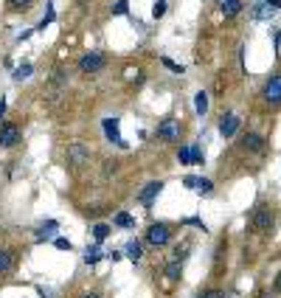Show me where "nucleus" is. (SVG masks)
Masks as SVG:
<instances>
[{
	"mask_svg": "<svg viewBox=\"0 0 281 298\" xmlns=\"http://www.w3.org/2000/svg\"><path fill=\"white\" fill-rule=\"evenodd\" d=\"M251 228L256 234H270L275 228V208L270 206V203H259L256 208H253V214H251Z\"/></svg>",
	"mask_w": 281,
	"mask_h": 298,
	"instance_id": "1",
	"label": "nucleus"
},
{
	"mask_svg": "<svg viewBox=\"0 0 281 298\" xmlns=\"http://www.w3.org/2000/svg\"><path fill=\"white\" fill-rule=\"evenodd\" d=\"M144 242L152 245V248H166V245L171 242V225L169 222H152V225L147 228Z\"/></svg>",
	"mask_w": 281,
	"mask_h": 298,
	"instance_id": "2",
	"label": "nucleus"
},
{
	"mask_svg": "<svg viewBox=\"0 0 281 298\" xmlns=\"http://www.w3.org/2000/svg\"><path fill=\"white\" fill-rule=\"evenodd\" d=\"M262 98L267 107H281V71H275L262 87Z\"/></svg>",
	"mask_w": 281,
	"mask_h": 298,
	"instance_id": "3",
	"label": "nucleus"
},
{
	"mask_svg": "<svg viewBox=\"0 0 281 298\" xmlns=\"http://www.w3.org/2000/svg\"><path fill=\"white\" fill-rule=\"evenodd\" d=\"M180 133H183V127H180L178 118H166V121H160V127H158V138L166 141V144H178Z\"/></svg>",
	"mask_w": 281,
	"mask_h": 298,
	"instance_id": "4",
	"label": "nucleus"
},
{
	"mask_svg": "<svg viewBox=\"0 0 281 298\" xmlns=\"http://www.w3.org/2000/svg\"><path fill=\"white\" fill-rule=\"evenodd\" d=\"M104 65H107V56H104L101 51H90V54H85L79 59V71L82 73H90V76H93V73H98Z\"/></svg>",
	"mask_w": 281,
	"mask_h": 298,
	"instance_id": "5",
	"label": "nucleus"
},
{
	"mask_svg": "<svg viewBox=\"0 0 281 298\" xmlns=\"http://www.w3.org/2000/svg\"><path fill=\"white\" fill-rule=\"evenodd\" d=\"M239 146H242V152L262 155L264 149H267V141H264V135H259V133H244L242 141H239Z\"/></svg>",
	"mask_w": 281,
	"mask_h": 298,
	"instance_id": "6",
	"label": "nucleus"
},
{
	"mask_svg": "<svg viewBox=\"0 0 281 298\" xmlns=\"http://www.w3.org/2000/svg\"><path fill=\"white\" fill-rule=\"evenodd\" d=\"M17 144H20V127L17 124H12V121L0 124V146H3V149H12V146H17Z\"/></svg>",
	"mask_w": 281,
	"mask_h": 298,
	"instance_id": "7",
	"label": "nucleus"
},
{
	"mask_svg": "<svg viewBox=\"0 0 281 298\" xmlns=\"http://www.w3.org/2000/svg\"><path fill=\"white\" fill-rule=\"evenodd\" d=\"M90 160V149L85 144H71L67 146V163L71 166H85Z\"/></svg>",
	"mask_w": 281,
	"mask_h": 298,
	"instance_id": "8",
	"label": "nucleus"
},
{
	"mask_svg": "<svg viewBox=\"0 0 281 298\" xmlns=\"http://www.w3.org/2000/svg\"><path fill=\"white\" fill-rule=\"evenodd\" d=\"M101 129H104V135H107V141H113L116 146H127V141L121 138V129H118V118H104L101 121Z\"/></svg>",
	"mask_w": 281,
	"mask_h": 298,
	"instance_id": "9",
	"label": "nucleus"
},
{
	"mask_svg": "<svg viewBox=\"0 0 281 298\" xmlns=\"http://www.w3.org/2000/svg\"><path fill=\"white\" fill-rule=\"evenodd\" d=\"M160 191H163V180H152V183H147V186H144V191L138 194L140 206H147V208H149L155 200H158Z\"/></svg>",
	"mask_w": 281,
	"mask_h": 298,
	"instance_id": "10",
	"label": "nucleus"
},
{
	"mask_svg": "<svg viewBox=\"0 0 281 298\" xmlns=\"http://www.w3.org/2000/svg\"><path fill=\"white\" fill-rule=\"evenodd\" d=\"M239 127H242V118L233 116V113H228V116L220 118V135H222V138H233Z\"/></svg>",
	"mask_w": 281,
	"mask_h": 298,
	"instance_id": "11",
	"label": "nucleus"
},
{
	"mask_svg": "<svg viewBox=\"0 0 281 298\" xmlns=\"http://www.w3.org/2000/svg\"><path fill=\"white\" fill-rule=\"evenodd\" d=\"M222 12V17L225 20H233V17H239V14H242V9H244V3L242 0H225V3H222V6H217Z\"/></svg>",
	"mask_w": 281,
	"mask_h": 298,
	"instance_id": "12",
	"label": "nucleus"
},
{
	"mask_svg": "<svg viewBox=\"0 0 281 298\" xmlns=\"http://www.w3.org/2000/svg\"><path fill=\"white\" fill-rule=\"evenodd\" d=\"M124 253H127V259H129V262H135V264H138V262H140V256H144V245H140L138 239H129V242H127V248H124Z\"/></svg>",
	"mask_w": 281,
	"mask_h": 298,
	"instance_id": "13",
	"label": "nucleus"
},
{
	"mask_svg": "<svg viewBox=\"0 0 281 298\" xmlns=\"http://www.w3.org/2000/svg\"><path fill=\"white\" fill-rule=\"evenodd\" d=\"M273 14H275V9L270 6L267 0H262V3L253 6V20H273Z\"/></svg>",
	"mask_w": 281,
	"mask_h": 298,
	"instance_id": "14",
	"label": "nucleus"
},
{
	"mask_svg": "<svg viewBox=\"0 0 281 298\" xmlns=\"http://www.w3.org/2000/svg\"><path fill=\"white\" fill-rule=\"evenodd\" d=\"M56 231H59V222H56V219H48V222H43V225L37 228V239L40 242H43V239H51Z\"/></svg>",
	"mask_w": 281,
	"mask_h": 298,
	"instance_id": "15",
	"label": "nucleus"
},
{
	"mask_svg": "<svg viewBox=\"0 0 281 298\" xmlns=\"http://www.w3.org/2000/svg\"><path fill=\"white\" fill-rule=\"evenodd\" d=\"M180 273H183V262H178V259H169V262H166L163 276H166L169 281H178V279H180Z\"/></svg>",
	"mask_w": 281,
	"mask_h": 298,
	"instance_id": "16",
	"label": "nucleus"
},
{
	"mask_svg": "<svg viewBox=\"0 0 281 298\" xmlns=\"http://www.w3.org/2000/svg\"><path fill=\"white\" fill-rule=\"evenodd\" d=\"M101 256H107V253H101V250H98V242H93V245H87V248H85L82 259H85V264H96Z\"/></svg>",
	"mask_w": 281,
	"mask_h": 298,
	"instance_id": "17",
	"label": "nucleus"
},
{
	"mask_svg": "<svg viewBox=\"0 0 281 298\" xmlns=\"http://www.w3.org/2000/svg\"><path fill=\"white\" fill-rule=\"evenodd\" d=\"M194 110H197V116H205L208 113V93L205 90L194 93Z\"/></svg>",
	"mask_w": 281,
	"mask_h": 298,
	"instance_id": "18",
	"label": "nucleus"
},
{
	"mask_svg": "<svg viewBox=\"0 0 281 298\" xmlns=\"http://www.w3.org/2000/svg\"><path fill=\"white\" fill-rule=\"evenodd\" d=\"M12 264H14L12 250H3V248H0V276H6L9 270H12Z\"/></svg>",
	"mask_w": 281,
	"mask_h": 298,
	"instance_id": "19",
	"label": "nucleus"
},
{
	"mask_svg": "<svg viewBox=\"0 0 281 298\" xmlns=\"http://www.w3.org/2000/svg\"><path fill=\"white\" fill-rule=\"evenodd\" d=\"M113 225H116V228H132L135 225V217H132V214H127V211H121V214L113 217Z\"/></svg>",
	"mask_w": 281,
	"mask_h": 298,
	"instance_id": "20",
	"label": "nucleus"
},
{
	"mask_svg": "<svg viewBox=\"0 0 281 298\" xmlns=\"http://www.w3.org/2000/svg\"><path fill=\"white\" fill-rule=\"evenodd\" d=\"M93 242H98V245H101L104 242V239H107V237H110V225H104V222H98V225H93Z\"/></svg>",
	"mask_w": 281,
	"mask_h": 298,
	"instance_id": "21",
	"label": "nucleus"
},
{
	"mask_svg": "<svg viewBox=\"0 0 281 298\" xmlns=\"http://www.w3.org/2000/svg\"><path fill=\"white\" fill-rule=\"evenodd\" d=\"M31 71H34V65H31V62H23V65H17V68H14V73H12V76H14L17 82H25V79L31 76Z\"/></svg>",
	"mask_w": 281,
	"mask_h": 298,
	"instance_id": "22",
	"label": "nucleus"
},
{
	"mask_svg": "<svg viewBox=\"0 0 281 298\" xmlns=\"http://www.w3.org/2000/svg\"><path fill=\"white\" fill-rule=\"evenodd\" d=\"M197 194H202V197H208L211 194V191H214V183L208 180V177H200V180H197Z\"/></svg>",
	"mask_w": 281,
	"mask_h": 298,
	"instance_id": "23",
	"label": "nucleus"
},
{
	"mask_svg": "<svg viewBox=\"0 0 281 298\" xmlns=\"http://www.w3.org/2000/svg\"><path fill=\"white\" fill-rule=\"evenodd\" d=\"M178 160H180L183 166L194 163V152H191V146H180V149H178Z\"/></svg>",
	"mask_w": 281,
	"mask_h": 298,
	"instance_id": "24",
	"label": "nucleus"
},
{
	"mask_svg": "<svg viewBox=\"0 0 281 298\" xmlns=\"http://www.w3.org/2000/svg\"><path fill=\"white\" fill-rule=\"evenodd\" d=\"M166 9H169V6H166V0H155V3H152V17L160 20L166 14Z\"/></svg>",
	"mask_w": 281,
	"mask_h": 298,
	"instance_id": "25",
	"label": "nucleus"
},
{
	"mask_svg": "<svg viewBox=\"0 0 281 298\" xmlns=\"http://www.w3.org/2000/svg\"><path fill=\"white\" fill-rule=\"evenodd\" d=\"M127 12H129V0H118L116 6H113V14H116V17H124Z\"/></svg>",
	"mask_w": 281,
	"mask_h": 298,
	"instance_id": "26",
	"label": "nucleus"
},
{
	"mask_svg": "<svg viewBox=\"0 0 281 298\" xmlns=\"http://www.w3.org/2000/svg\"><path fill=\"white\" fill-rule=\"evenodd\" d=\"M160 62H163L166 68H169L171 73H183V65H178L174 59H169V56H160Z\"/></svg>",
	"mask_w": 281,
	"mask_h": 298,
	"instance_id": "27",
	"label": "nucleus"
},
{
	"mask_svg": "<svg viewBox=\"0 0 281 298\" xmlns=\"http://www.w3.org/2000/svg\"><path fill=\"white\" fill-rule=\"evenodd\" d=\"M6 3H9V9H12V12H23L31 0H6Z\"/></svg>",
	"mask_w": 281,
	"mask_h": 298,
	"instance_id": "28",
	"label": "nucleus"
},
{
	"mask_svg": "<svg viewBox=\"0 0 281 298\" xmlns=\"http://www.w3.org/2000/svg\"><path fill=\"white\" fill-rule=\"evenodd\" d=\"M183 225H194V228H200V231L205 234V225H202V219H200V217H189V219H183Z\"/></svg>",
	"mask_w": 281,
	"mask_h": 298,
	"instance_id": "29",
	"label": "nucleus"
},
{
	"mask_svg": "<svg viewBox=\"0 0 281 298\" xmlns=\"http://www.w3.org/2000/svg\"><path fill=\"white\" fill-rule=\"evenodd\" d=\"M54 245H56L59 250H71V242H67L65 237H56V239H54Z\"/></svg>",
	"mask_w": 281,
	"mask_h": 298,
	"instance_id": "30",
	"label": "nucleus"
},
{
	"mask_svg": "<svg viewBox=\"0 0 281 298\" xmlns=\"http://www.w3.org/2000/svg\"><path fill=\"white\" fill-rule=\"evenodd\" d=\"M197 298H225V292H220V290H205L202 295H197Z\"/></svg>",
	"mask_w": 281,
	"mask_h": 298,
	"instance_id": "31",
	"label": "nucleus"
},
{
	"mask_svg": "<svg viewBox=\"0 0 281 298\" xmlns=\"http://www.w3.org/2000/svg\"><path fill=\"white\" fill-rule=\"evenodd\" d=\"M191 152H194V163H200V160H202V149L197 144H191Z\"/></svg>",
	"mask_w": 281,
	"mask_h": 298,
	"instance_id": "32",
	"label": "nucleus"
},
{
	"mask_svg": "<svg viewBox=\"0 0 281 298\" xmlns=\"http://www.w3.org/2000/svg\"><path fill=\"white\" fill-rule=\"evenodd\" d=\"M197 180H200V177H186L183 186H186V189H197Z\"/></svg>",
	"mask_w": 281,
	"mask_h": 298,
	"instance_id": "33",
	"label": "nucleus"
},
{
	"mask_svg": "<svg viewBox=\"0 0 281 298\" xmlns=\"http://www.w3.org/2000/svg\"><path fill=\"white\" fill-rule=\"evenodd\" d=\"M107 259H113V262H118V259H121V250H110V253H107Z\"/></svg>",
	"mask_w": 281,
	"mask_h": 298,
	"instance_id": "34",
	"label": "nucleus"
},
{
	"mask_svg": "<svg viewBox=\"0 0 281 298\" xmlns=\"http://www.w3.org/2000/svg\"><path fill=\"white\" fill-rule=\"evenodd\" d=\"M267 3H270V6L275 9V12H281V0H267Z\"/></svg>",
	"mask_w": 281,
	"mask_h": 298,
	"instance_id": "35",
	"label": "nucleus"
},
{
	"mask_svg": "<svg viewBox=\"0 0 281 298\" xmlns=\"http://www.w3.org/2000/svg\"><path fill=\"white\" fill-rule=\"evenodd\" d=\"M6 113V98H0V116Z\"/></svg>",
	"mask_w": 281,
	"mask_h": 298,
	"instance_id": "36",
	"label": "nucleus"
},
{
	"mask_svg": "<svg viewBox=\"0 0 281 298\" xmlns=\"http://www.w3.org/2000/svg\"><path fill=\"white\" fill-rule=\"evenodd\" d=\"M79 298H101V295H96V292H85V295H79Z\"/></svg>",
	"mask_w": 281,
	"mask_h": 298,
	"instance_id": "37",
	"label": "nucleus"
},
{
	"mask_svg": "<svg viewBox=\"0 0 281 298\" xmlns=\"http://www.w3.org/2000/svg\"><path fill=\"white\" fill-rule=\"evenodd\" d=\"M275 290L281 292V273H278V279H275Z\"/></svg>",
	"mask_w": 281,
	"mask_h": 298,
	"instance_id": "38",
	"label": "nucleus"
},
{
	"mask_svg": "<svg viewBox=\"0 0 281 298\" xmlns=\"http://www.w3.org/2000/svg\"><path fill=\"white\" fill-rule=\"evenodd\" d=\"M214 3H217V6H222V3H225V0H214Z\"/></svg>",
	"mask_w": 281,
	"mask_h": 298,
	"instance_id": "39",
	"label": "nucleus"
},
{
	"mask_svg": "<svg viewBox=\"0 0 281 298\" xmlns=\"http://www.w3.org/2000/svg\"><path fill=\"white\" fill-rule=\"evenodd\" d=\"M278 59H281V54H278Z\"/></svg>",
	"mask_w": 281,
	"mask_h": 298,
	"instance_id": "40",
	"label": "nucleus"
}]
</instances>
